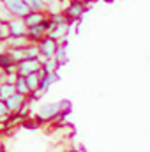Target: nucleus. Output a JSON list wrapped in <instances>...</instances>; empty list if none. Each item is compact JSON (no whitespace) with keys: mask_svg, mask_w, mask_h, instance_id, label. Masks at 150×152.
<instances>
[{"mask_svg":"<svg viewBox=\"0 0 150 152\" xmlns=\"http://www.w3.org/2000/svg\"><path fill=\"white\" fill-rule=\"evenodd\" d=\"M58 115H62V106H60V103H48V104L39 106L37 113H36V120L41 124V122H48V120H51V118H57Z\"/></svg>","mask_w":150,"mask_h":152,"instance_id":"1","label":"nucleus"},{"mask_svg":"<svg viewBox=\"0 0 150 152\" xmlns=\"http://www.w3.org/2000/svg\"><path fill=\"white\" fill-rule=\"evenodd\" d=\"M85 11H87V7H85L83 2H74V0H71L69 5L64 9V16H66V20L73 25V23H76V21L81 20V16L85 14Z\"/></svg>","mask_w":150,"mask_h":152,"instance_id":"2","label":"nucleus"},{"mask_svg":"<svg viewBox=\"0 0 150 152\" xmlns=\"http://www.w3.org/2000/svg\"><path fill=\"white\" fill-rule=\"evenodd\" d=\"M37 46H39V50H41V55H44L48 58H53L55 57V51L58 48V41L50 37V36H46V37H42L37 42Z\"/></svg>","mask_w":150,"mask_h":152,"instance_id":"3","label":"nucleus"},{"mask_svg":"<svg viewBox=\"0 0 150 152\" xmlns=\"http://www.w3.org/2000/svg\"><path fill=\"white\" fill-rule=\"evenodd\" d=\"M4 4H5V7L14 14V16H20V18H25L28 12H30V9H28V5L23 2V0H2Z\"/></svg>","mask_w":150,"mask_h":152,"instance_id":"4","label":"nucleus"},{"mask_svg":"<svg viewBox=\"0 0 150 152\" xmlns=\"http://www.w3.org/2000/svg\"><path fill=\"white\" fill-rule=\"evenodd\" d=\"M41 64L37 58H25L21 62H18V75L20 76H28L32 73H37Z\"/></svg>","mask_w":150,"mask_h":152,"instance_id":"5","label":"nucleus"},{"mask_svg":"<svg viewBox=\"0 0 150 152\" xmlns=\"http://www.w3.org/2000/svg\"><path fill=\"white\" fill-rule=\"evenodd\" d=\"M9 32H11V36H27L28 25L25 23L23 18L16 16V18H12V20L9 21Z\"/></svg>","mask_w":150,"mask_h":152,"instance_id":"6","label":"nucleus"},{"mask_svg":"<svg viewBox=\"0 0 150 152\" xmlns=\"http://www.w3.org/2000/svg\"><path fill=\"white\" fill-rule=\"evenodd\" d=\"M28 101V97L27 96H23V94H14V96H11L9 99H5V104H7V110L11 112V113H16V112H20V108L25 104Z\"/></svg>","mask_w":150,"mask_h":152,"instance_id":"7","label":"nucleus"},{"mask_svg":"<svg viewBox=\"0 0 150 152\" xmlns=\"http://www.w3.org/2000/svg\"><path fill=\"white\" fill-rule=\"evenodd\" d=\"M69 32H71V23L69 21H64V23H58L48 36L53 39H57L58 42H62V41H66V37L69 36Z\"/></svg>","mask_w":150,"mask_h":152,"instance_id":"8","label":"nucleus"},{"mask_svg":"<svg viewBox=\"0 0 150 152\" xmlns=\"http://www.w3.org/2000/svg\"><path fill=\"white\" fill-rule=\"evenodd\" d=\"M48 36V28L44 23L41 25H34V27H28V32H27V37L30 39L32 42H39L42 37Z\"/></svg>","mask_w":150,"mask_h":152,"instance_id":"9","label":"nucleus"},{"mask_svg":"<svg viewBox=\"0 0 150 152\" xmlns=\"http://www.w3.org/2000/svg\"><path fill=\"white\" fill-rule=\"evenodd\" d=\"M46 18H48V12H46V11H30L23 20H25V23H27L28 27H34V25L44 23Z\"/></svg>","mask_w":150,"mask_h":152,"instance_id":"10","label":"nucleus"},{"mask_svg":"<svg viewBox=\"0 0 150 152\" xmlns=\"http://www.w3.org/2000/svg\"><path fill=\"white\" fill-rule=\"evenodd\" d=\"M32 41L27 37V36H9V37L5 39V44H7V50H11V48H25V46H28Z\"/></svg>","mask_w":150,"mask_h":152,"instance_id":"11","label":"nucleus"},{"mask_svg":"<svg viewBox=\"0 0 150 152\" xmlns=\"http://www.w3.org/2000/svg\"><path fill=\"white\" fill-rule=\"evenodd\" d=\"M0 67L5 73H18V64L12 60V57L7 51L5 53H0Z\"/></svg>","mask_w":150,"mask_h":152,"instance_id":"12","label":"nucleus"},{"mask_svg":"<svg viewBox=\"0 0 150 152\" xmlns=\"http://www.w3.org/2000/svg\"><path fill=\"white\" fill-rule=\"evenodd\" d=\"M60 66H64L66 62H67V42L66 41H62V42H58V48H57V51H55V57H53Z\"/></svg>","mask_w":150,"mask_h":152,"instance_id":"13","label":"nucleus"},{"mask_svg":"<svg viewBox=\"0 0 150 152\" xmlns=\"http://www.w3.org/2000/svg\"><path fill=\"white\" fill-rule=\"evenodd\" d=\"M58 80H60L58 73H48V75L41 80V85H39V88H42V90L46 92V90H50V87H51V85H55Z\"/></svg>","mask_w":150,"mask_h":152,"instance_id":"14","label":"nucleus"},{"mask_svg":"<svg viewBox=\"0 0 150 152\" xmlns=\"http://www.w3.org/2000/svg\"><path fill=\"white\" fill-rule=\"evenodd\" d=\"M16 94V87L12 85V83H0V99H9L11 96H14Z\"/></svg>","mask_w":150,"mask_h":152,"instance_id":"15","label":"nucleus"},{"mask_svg":"<svg viewBox=\"0 0 150 152\" xmlns=\"http://www.w3.org/2000/svg\"><path fill=\"white\" fill-rule=\"evenodd\" d=\"M14 87H16V92H18V94H23V96H27V97L30 96V88H28V85H27L25 76H20V75H18Z\"/></svg>","mask_w":150,"mask_h":152,"instance_id":"16","label":"nucleus"},{"mask_svg":"<svg viewBox=\"0 0 150 152\" xmlns=\"http://www.w3.org/2000/svg\"><path fill=\"white\" fill-rule=\"evenodd\" d=\"M23 53H25V58H39L41 50H39L37 42H30L28 46L23 48Z\"/></svg>","mask_w":150,"mask_h":152,"instance_id":"17","label":"nucleus"},{"mask_svg":"<svg viewBox=\"0 0 150 152\" xmlns=\"http://www.w3.org/2000/svg\"><path fill=\"white\" fill-rule=\"evenodd\" d=\"M25 80H27V85H28L30 92L36 90V88H39V85H41V76H39L37 73H32V75L25 76Z\"/></svg>","mask_w":150,"mask_h":152,"instance_id":"18","label":"nucleus"},{"mask_svg":"<svg viewBox=\"0 0 150 152\" xmlns=\"http://www.w3.org/2000/svg\"><path fill=\"white\" fill-rule=\"evenodd\" d=\"M12 18H16V16H14V14H12V12H11L7 7H5V4L0 0V21H4V23H9Z\"/></svg>","mask_w":150,"mask_h":152,"instance_id":"19","label":"nucleus"},{"mask_svg":"<svg viewBox=\"0 0 150 152\" xmlns=\"http://www.w3.org/2000/svg\"><path fill=\"white\" fill-rule=\"evenodd\" d=\"M58 67H60V64H58L55 58H48V60L42 64V69H44L46 73H58Z\"/></svg>","mask_w":150,"mask_h":152,"instance_id":"20","label":"nucleus"},{"mask_svg":"<svg viewBox=\"0 0 150 152\" xmlns=\"http://www.w3.org/2000/svg\"><path fill=\"white\" fill-rule=\"evenodd\" d=\"M7 53L12 57V60L18 64V62H21V60H25V53H23V48H11V50H7Z\"/></svg>","mask_w":150,"mask_h":152,"instance_id":"21","label":"nucleus"},{"mask_svg":"<svg viewBox=\"0 0 150 152\" xmlns=\"http://www.w3.org/2000/svg\"><path fill=\"white\" fill-rule=\"evenodd\" d=\"M30 11H46V4L42 0H23Z\"/></svg>","mask_w":150,"mask_h":152,"instance_id":"22","label":"nucleus"},{"mask_svg":"<svg viewBox=\"0 0 150 152\" xmlns=\"http://www.w3.org/2000/svg\"><path fill=\"white\" fill-rule=\"evenodd\" d=\"M9 115H11V112L7 110V104H5V101H4V99H0V122H7Z\"/></svg>","mask_w":150,"mask_h":152,"instance_id":"23","label":"nucleus"},{"mask_svg":"<svg viewBox=\"0 0 150 152\" xmlns=\"http://www.w3.org/2000/svg\"><path fill=\"white\" fill-rule=\"evenodd\" d=\"M44 94H46V92H44L42 88H36V90H32V92H30L28 99H30V101H37V99H41Z\"/></svg>","mask_w":150,"mask_h":152,"instance_id":"24","label":"nucleus"},{"mask_svg":"<svg viewBox=\"0 0 150 152\" xmlns=\"http://www.w3.org/2000/svg\"><path fill=\"white\" fill-rule=\"evenodd\" d=\"M4 73H5V71H4V69H2V67H0V78H2V76H4Z\"/></svg>","mask_w":150,"mask_h":152,"instance_id":"25","label":"nucleus"},{"mask_svg":"<svg viewBox=\"0 0 150 152\" xmlns=\"http://www.w3.org/2000/svg\"><path fill=\"white\" fill-rule=\"evenodd\" d=\"M2 27H4V21H0V30H2Z\"/></svg>","mask_w":150,"mask_h":152,"instance_id":"26","label":"nucleus"},{"mask_svg":"<svg viewBox=\"0 0 150 152\" xmlns=\"http://www.w3.org/2000/svg\"><path fill=\"white\" fill-rule=\"evenodd\" d=\"M74 2H83V4H85V2H87V0H74Z\"/></svg>","mask_w":150,"mask_h":152,"instance_id":"27","label":"nucleus"}]
</instances>
